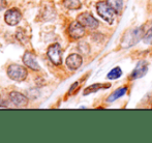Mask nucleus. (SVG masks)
<instances>
[{"mask_svg": "<svg viewBox=\"0 0 152 143\" xmlns=\"http://www.w3.org/2000/svg\"><path fill=\"white\" fill-rule=\"evenodd\" d=\"M96 10L97 12L104 21H107L108 23L112 24L113 21H114V10L109 5L107 2H98L96 4Z\"/></svg>", "mask_w": 152, "mask_h": 143, "instance_id": "nucleus-1", "label": "nucleus"}, {"mask_svg": "<svg viewBox=\"0 0 152 143\" xmlns=\"http://www.w3.org/2000/svg\"><path fill=\"white\" fill-rule=\"evenodd\" d=\"M7 75L12 80L15 81H21L25 80L27 77V71L25 67H23L22 65H12L8 67L7 70Z\"/></svg>", "mask_w": 152, "mask_h": 143, "instance_id": "nucleus-2", "label": "nucleus"}, {"mask_svg": "<svg viewBox=\"0 0 152 143\" xmlns=\"http://www.w3.org/2000/svg\"><path fill=\"white\" fill-rule=\"evenodd\" d=\"M143 35V29L138 28L136 30H132L129 32H127L125 35L123 36V40H122L121 44L123 48H127V47L132 46L134 44L138 43L141 40Z\"/></svg>", "mask_w": 152, "mask_h": 143, "instance_id": "nucleus-3", "label": "nucleus"}, {"mask_svg": "<svg viewBox=\"0 0 152 143\" xmlns=\"http://www.w3.org/2000/svg\"><path fill=\"white\" fill-rule=\"evenodd\" d=\"M48 56L50 60L54 65H59L62 62V54H61V48L58 44H54L49 47L48 49Z\"/></svg>", "mask_w": 152, "mask_h": 143, "instance_id": "nucleus-4", "label": "nucleus"}, {"mask_svg": "<svg viewBox=\"0 0 152 143\" xmlns=\"http://www.w3.org/2000/svg\"><path fill=\"white\" fill-rule=\"evenodd\" d=\"M78 21L85 27H89L91 29H95L98 27V21L94 18L93 16H91L90 14H87V12H84V14H81L80 16L78 17Z\"/></svg>", "mask_w": 152, "mask_h": 143, "instance_id": "nucleus-5", "label": "nucleus"}, {"mask_svg": "<svg viewBox=\"0 0 152 143\" xmlns=\"http://www.w3.org/2000/svg\"><path fill=\"white\" fill-rule=\"evenodd\" d=\"M4 18H5V22L8 25H17L22 19V14L17 8H12L5 12Z\"/></svg>", "mask_w": 152, "mask_h": 143, "instance_id": "nucleus-6", "label": "nucleus"}, {"mask_svg": "<svg viewBox=\"0 0 152 143\" xmlns=\"http://www.w3.org/2000/svg\"><path fill=\"white\" fill-rule=\"evenodd\" d=\"M68 33L75 40H78L81 38L83 35L85 34V28L80 22H72L69 25V28H68Z\"/></svg>", "mask_w": 152, "mask_h": 143, "instance_id": "nucleus-7", "label": "nucleus"}, {"mask_svg": "<svg viewBox=\"0 0 152 143\" xmlns=\"http://www.w3.org/2000/svg\"><path fill=\"white\" fill-rule=\"evenodd\" d=\"M10 101L12 102V104L15 106H17V107H25L28 104L27 98L25 95H23L22 93L17 92V91H12L10 93Z\"/></svg>", "mask_w": 152, "mask_h": 143, "instance_id": "nucleus-8", "label": "nucleus"}, {"mask_svg": "<svg viewBox=\"0 0 152 143\" xmlns=\"http://www.w3.org/2000/svg\"><path fill=\"white\" fill-rule=\"evenodd\" d=\"M148 70V65H147L146 61H140V62L137 65L136 69L134 70L132 74L130 75V79H138L143 77L147 73Z\"/></svg>", "mask_w": 152, "mask_h": 143, "instance_id": "nucleus-9", "label": "nucleus"}, {"mask_svg": "<svg viewBox=\"0 0 152 143\" xmlns=\"http://www.w3.org/2000/svg\"><path fill=\"white\" fill-rule=\"evenodd\" d=\"M66 65L70 70H77L82 65V57L78 54H72L66 59Z\"/></svg>", "mask_w": 152, "mask_h": 143, "instance_id": "nucleus-10", "label": "nucleus"}, {"mask_svg": "<svg viewBox=\"0 0 152 143\" xmlns=\"http://www.w3.org/2000/svg\"><path fill=\"white\" fill-rule=\"evenodd\" d=\"M23 60H24V63L27 65L28 67H30L33 71H38L40 69L39 65H38L37 61L35 60L34 56L29 52H26L24 54V57H23Z\"/></svg>", "mask_w": 152, "mask_h": 143, "instance_id": "nucleus-11", "label": "nucleus"}, {"mask_svg": "<svg viewBox=\"0 0 152 143\" xmlns=\"http://www.w3.org/2000/svg\"><path fill=\"white\" fill-rule=\"evenodd\" d=\"M107 3L114 10L115 12H120L122 10V0H107Z\"/></svg>", "mask_w": 152, "mask_h": 143, "instance_id": "nucleus-12", "label": "nucleus"}, {"mask_svg": "<svg viewBox=\"0 0 152 143\" xmlns=\"http://www.w3.org/2000/svg\"><path fill=\"white\" fill-rule=\"evenodd\" d=\"M64 6L69 10H78L81 7L80 0H63Z\"/></svg>", "mask_w": 152, "mask_h": 143, "instance_id": "nucleus-13", "label": "nucleus"}, {"mask_svg": "<svg viewBox=\"0 0 152 143\" xmlns=\"http://www.w3.org/2000/svg\"><path fill=\"white\" fill-rule=\"evenodd\" d=\"M107 87H109L108 84H107L106 86H104L102 84H93V85H91V86L87 87V88L85 89V90H84V95H89V93L95 92V91H97L98 89H100V88H107Z\"/></svg>", "mask_w": 152, "mask_h": 143, "instance_id": "nucleus-14", "label": "nucleus"}, {"mask_svg": "<svg viewBox=\"0 0 152 143\" xmlns=\"http://www.w3.org/2000/svg\"><path fill=\"white\" fill-rule=\"evenodd\" d=\"M126 91H127V88H126V87H123V88L118 89V90H116L114 93H112V95H111V97H109L108 102L115 101V100H117L118 98L122 97V95H123L124 93H126Z\"/></svg>", "mask_w": 152, "mask_h": 143, "instance_id": "nucleus-15", "label": "nucleus"}, {"mask_svg": "<svg viewBox=\"0 0 152 143\" xmlns=\"http://www.w3.org/2000/svg\"><path fill=\"white\" fill-rule=\"evenodd\" d=\"M121 75H122V71H121L120 67H114L112 71L109 73L107 77H108L109 79H112V80H114V79L119 78Z\"/></svg>", "mask_w": 152, "mask_h": 143, "instance_id": "nucleus-16", "label": "nucleus"}, {"mask_svg": "<svg viewBox=\"0 0 152 143\" xmlns=\"http://www.w3.org/2000/svg\"><path fill=\"white\" fill-rule=\"evenodd\" d=\"M144 42L148 45H152V28L147 32V34L144 37Z\"/></svg>", "mask_w": 152, "mask_h": 143, "instance_id": "nucleus-17", "label": "nucleus"}, {"mask_svg": "<svg viewBox=\"0 0 152 143\" xmlns=\"http://www.w3.org/2000/svg\"><path fill=\"white\" fill-rule=\"evenodd\" d=\"M6 0H0V10H2L3 8L6 7Z\"/></svg>", "mask_w": 152, "mask_h": 143, "instance_id": "nucleus-18", "label": "nucleus"}]
</instances>
